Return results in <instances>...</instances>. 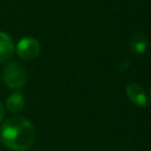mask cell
Returning <instances> with one entry per match:
<instances>
[{"instance_id": "6da1fadb", "label": "cell", "mask_w": 151, "mask_h": 151, "mask_svg": "<svg viewBox=\"0 0 151 151\" xmlns=\"http://www.w3.org/2000/svg\"><path fill=\"white\" fill-rule=\"evenodd\" d=\"M35 131L29 120L24 117H11L1 126V140L13 151H24L32 146Z\"/></svg>"}, {"instance_id": "7a4b0ae2", "label": "cell", "mask_w": 151, "mask_h": 151, "mask_svg": "<svg viewBox=\"0 0 151 151\" xmlns=\"http://www.w3.org/2000/svg\"><path fill=\"white\" fill-rule=\"evenodd\" d=\"M2 81L8 87L19 88L26 83V71L19 63L11 61L2 70Z\"/></svg>"}, {"instance_id": "3957f363", "label": "cell", "mask_w": 151, "mask_h": 151, "mask_svg": "<svg viewBox=\"0 0 151 151\" xmlns=\"http://www.w3.org/2000/svg\"><path fill=\"white\" fill-rule=\"evenodd\" d=\"M15 50L18 55L22 59H33L39 54L40 45L34 38L25 37L18 41Z\"/></svg>"}, {"instance_id": "277c9868", "label": "cell", "mask_w": 151, "mask_h": 151, "mask_svg": "<svg viewBox=\"0 0 151 151\" xmlns=\"http://www.w3.org/2000/svg\"><path fill=\"white\" fill-rule=\"evenodd\" d=\"M126 94L130 98V100L134 103L137 106L145 107L149 103V98L145 91L138 84H129L126 87Z\"/></svg>"}, {"instance_id": "5b68a950", "label": "cell", "mask_w": 151, "mask_h": 151, "mask_svg": "<svg viewBox=\"0 0 151 151\" xmlns=\"http://www.w3.org/2000/svg\"><path fill=\"white\" fill-rule=\"evenodd\" d=\"M14 52V45L12 41V38L0 31V63L8 60Z\"/></svg>"}, {"instance_id": "8992f818", "label": "cell", "mask_w": 151, "mask_h": 151, "mask_svg": "<svg viewBox=\"0 0 151 151\" xmlns=\"http://www.w3.org/2000/svg\"><path fill=\"white\" fill-rule=\"evenodd\" d=\"M130 48L134 54H143L147 48V38L144 33L138 32L131 37Z\"/></svg>"}, {"instance_id": "52a82bcc", "label": "cell", "mask_w": 151, "mask_h": 151, "mask_svg": "<svg viewBox=\"0 0 151 151\" xmlns=\"http://www.w3.org/2000/svg\"><path fill=\"white\" fill-rule=\"evenodd\" d=\"M24 97L20 92L12 93L6 100V107L12 113H18L24 109Z\"/></svg>"}, {"instance_id": "ba28073f", "label": "cell", "mask_w": 151, "mask_h": 151, "mask_svg": "<svg viewBox=\"0 0 151 151\" xmlns=\"http://www.w3.org/2000/svg\"><path fill=\"white\" fill-rule=\"evenodd\" d=\"M4 114H5V110H4V105L1 104V101H0V123L2 122V119H4Z\"/></svg>"}, {"instance_id": "9c48e42d", "label": "cell", "mask_w": 151, "mask_h": 151, "mask_svg": "<svg viewBox=\"0 0 151 151\" xmlns=\"http://www.w3.org/2000/svg\"><path fill=\"white\" fill-rule=\"evenodd\" d=\"M149 99L151 101V86H150V91H149Z\"/></svg>"}]
</instances>
